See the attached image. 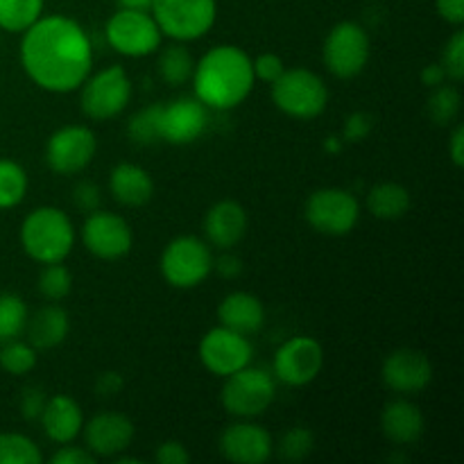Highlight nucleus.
<instances>
[{"mask_svg": "<svg viewBox=\"0 0 464 464\" xmlns=\"http://www.w3.org/2000/svg\"><path fill=\"white\" fill-rule=\"evenodd\" d=\"M21 63L36 86L50 93H68L91 75L93 45L72 18L41 16L23 32Z\"/></svg>", "mask_w": 464, "mask_h": 464, "instance_id": "1", "label": "nucleus"}, {"mask_svg": "<svg viewBox=\"0 0 464 464\" xmlns=\"http://www.w3.org/2000/svg\"><path fill=\"white\" fill-rule=\"evenodd\" d=\"M195 98L211 109H234L247 100L254 89L252 59L238 45H216L193 71Z\"/></svg>", "mask_w": 464, "mask_h": 464, "instance_id": "2", "label": "nucleus"}, {"mask_svg": "<svg viewBox=\"0 0 464 464\" xmlns=\"http://www.w3.org/2000/svg\"><path fill=\"white\" fill-rule=\"evenodd\" d=\"M21 245L36 263H63L75 245L71 218L57 207L34 208L21 225Z\"/></svg>", "mask_w": 464, "mask_h": 464, "instance_id": "3", "label": "nucleus"}, {"mask_svg": "<svg viewBox=\"0 0 464 464\" xmlns=\"http://www.w3.org/2000/svg\"><path fill=\"white\" fill-rule=\"evenodd\" d=\"M272 100L288 116L311 121L324 113L329 104V91L320 75L308 68H293L284 71L279 80L272 82Z\"/></svg>", "mask_w": 464, "mask_h": 464, "instance_id": "4", "label": "nucleus"}, {"mask_svg": "<svg viewBox=\"0 0 464 464\" xmlns=\"http://www.w3.org/2000/svg\"><path fill=\"white\" fill-rule=\"evenodd\" d=\"M161 34L175 41L202 39L216 25V0H154L150 9Z\"/></svg>", "mask_w": 464, "mask_h": 464, "instance_id": "5", "label": "nucleus"}, {"mask_svg": "<svg viewBox=\"0 0 464 464\" xmlns=\"http://www.w3.org/2000/svg\"><path fill=\"white\" fill-rule=\"evenodd\" d=\"M276 397V381L261 367H243L227 376L222 388V406L234 417H258Z\"/></svg>", "mask_w": 464, "mask_h": 464, "instance_id": "6", "label": "nucleus"}, {"mask_svg": "<svg viewBox=\"0 0 464 464\" xmlns=\"http://www.w3.org/2000/svg\"><path fill=\"white\" fill-rule=\"evenodd\" d=\"M213 270V254L204 240L179 236L161 254V275L175 288H195Z\"/></svg>", "mask_w": 464, "mask_h": 464, "instance_id": "7", "label": "nucleus"}, {"mask_svg": "<svg viewBox=\"0 0 464 464\" xmlns=\"http://www.w3.org/2000/svg\"><path fill=\"white\" fill-rule=\"evenodd\" d=\"M107 44L125 57H148L161 45V30L150 12L118 9L104 27Z\"/></svg>", "mask_w": 464, "mask_h": 464, "instance_id": "8", "label": "nucleus"}, {"mask_svg": "<svg viewBox=\"0 0 464 464\" xmlns=\"http://www.w3.org/2000/svg\"><path fill=\"white\" fill-rule=\"evenodd\" d=\"M131 100V82L125 68L109 66L86 77L82 84V111L93 121L116 118Z\"/></svg>", "mask_w": 464, "mask_h": 464, "instance_id": "9", "label": "nucleus"}, {"mask_svg": "<svg viewBox=\"0 0 464 464\" xmlns=\"http://www.w3.org/2000/svg\"><path fill=\"white\" fill-rule=\"evenodd\" d=\"M370 62V36L358 23H338L324 41V63L335 77L361 75Z\"/></svg>", "mask_w": 464, "mask_h": 464, "instance_id": "10", "label": "nucleus"}, {"mask_svg": "<svg viewBox=\"0 0 464 464\" xmlns=\"http://www.w3.org/2000/svg\"><path fill=\"white\" fill-rule=\"evenodd\" d=\"M306 220L313 229L326 236H344L358 225L361 204L349 190L320 188L308 198Z\"/></svg>", "mask_w": 464, "mask_h": 464, "instance_id": "11", "label": "nucleus"}, {"mask_svg": "<svg viewBox=\"0 0 464 464\" xmlns=\"http://www.w3.org/2000/svg\"><path fill=\"white\" fill-rule=\"evenodd\" d=\"M254 349L247 335L236 334L227 326L211 329L199 343V361L211 374L227 379L252 362Z\"/></svg>", "mask_w": 464, "mask_h": 464, "instance_id": "12", "label": "nucleus"}, {"mask_svg": "<svg viewBox=\"0 0 464 464\" xmlns=\"http://www.w3.org/2000/svg\"><path fill=\"white\" fill-rule=\"evenodd\" d=\"M98 140L84 125H68L54 131L45 145V161L59 175H77L95 157Z\"/></svg>", "mask_w": 464, "mask_h": 464, "instance_id": "13", "label": "nucleus"}, {"mask_svg": "<svg viewBox=\"0 0 464 464\" xmlns=\"http://www.w3.org/2000/svg\"><path fill=\"white\" fill-rule=\"evenodd\" d=\"M82 240L93 256L104 258V261H116L130 252L134 236H131L125 218L98 208V211H91L84 220Z\"/></svg>", "mask_w": 464, "mask_h": 464, "instance_id": "14", "label": "nucleus"}, {"mask_svg": "<svg viewBox=\"0 0 464 464\" xmlns=\"http://www.w3.org/2000/svg\"><path fill=\"white\" fill-rule=\"evenodd\" d=\"M324 365V352L313 338H290L275 356V376L285 385L302 388L320 376Z\"/></svg>", "mask_w": 464, "mask_h": 464, "instance_id": "15", "label": "nucleus"}, {"mask_svg": "<svg viewBox=\"0 0 464 464\" xmlns=\"http://www.w3.org/2000/svg\"><path fill=\"white\" fill-rule=\"evenodd\" d=\"M207 104L198 98H179L161 104V140L175 145H188L207 131Z\"/></svg>", "mask_w": 464, "mask_h": 464, "instance_id": "16", "label": "nucleus"}, {"mask_svg": "<svg viewBox=\"0 0 464 464\" xmlns=\"http://www.w3.org/2000/svg\"><path fill=\"white\" fill-rule=\"evenodd\" d=\"M433 379V365L417 349H399L383 362V381L399 394H417Z\"/></svg>", "mask_w": 464, "mask_h": 464, "instance_id": "17", "label": "nucleus"}, {"mask_svg": "<svg viewBox=\"0 0 464 464\" xmlns=\"http://www.w3.org/2000/svg\"><path fill=\"white\" fill-rule=\"evenodd\" d=\"M220 451L229 462L236 464H263L270 460L275 444L270 433L256 424H240L225 429L220 438Z\"/></svg>", "mask_w": 464, "mask_h": 464, "instance_id": "18", "label": "nucleus"}, {"mask_svg": "<svg viewBox=\"0 0 464 464\" xmlns=\"http://www.w3.org/2000/svg\"><path fill=\"white\" fill-rule=\"evenodd\" d=\"M86 449L95 458H113L134 440V424L121 412H100L84 426Z\"/></svg>", "mask_w": 464, "mask_h": 464, "instance_id": "19", "label": "nucleus"}, {"mask_svg": "<svg viewBox=\"0 0 464 464\" xmlns=\"http://www.w3.org/2000/svg\"><path fill=\"white\" fill-rule=\"evenodd\" d=\"M247 231V213L234 199L218 202L216 207L208 208L204 218V234L207 240L218 249H231L243 240Z\"/></svg>", "mask_w": 464, "mask_h": 464, "instance_id": "20", "label": "nucleus"}, {"mask_svg": "<svg viewBox=\"0 0 464 464\" xmlns=\"http://www.w3.org/2000/svg\"><path fill=\"white\" fill-rule=\"evenodd\" d=\"M39 420L44 424L45 435L57 444H71L84 429V415H82L80 403L66 394L50 397Z\"/></svg>", "mask_w": 464, "mask_h": 464, "instance_id": "21", "label": "nucleus"}, {"mask_svg": "<svg viewBox=\"0 0 464 464\" xmlns=\"http://www.w3.org/2000/svg\"><path fill=\"white\" fill-rule=\"evenodd\" d=\"M218 317L220 324L227 329L236 331V334L252 335L266 322V311H263L261 299L254 297L249 293H231L222 299L220 308H218Z\"/></svg>", "mask_w": 464, "mask_h": 464, "instance_id": "22", "label": "nucleus"}, {"mask_svg": "<svg viewBox=\"0 0 464 464\" xmlns=\"http://www.w3.org/2000/svg\"><path fill=\"white\" fill-rule=\"evenodd\" d=\"M109 190H111L113 199L125 207H143L152 199L154 181L145 168L136 166V163H121L111 170Z\"/></svg>", "mask_w": 464, "mask_h": 464, "instance_id": "23", "label": "nucleus"}, {"mask_svg": "<svg viewBox=\"0 0 464 464\" xmlns=\"http://www.w3.org/2000/svg\"><path fill=\"white\" fill-rule=\"evenodd\" d=\"M381 429L394 444H412L424 433V415L415 403L399 399L385 406L381 415Z\"/></svg>", "mask_w": 464, "mask_h": 464, "instance_id": "24", "label": "nucleus"}, {"mask_svg": "<svg viewBox=\"0 0 464 464\" xmlns=\"http://www.w3.org/2000/svg\"><path fill=\"white\" fill-rule=\"evenodd\" d=\"M27 335L34 349H53L66 340L71 322L68 313L59 306H44L32 320H27Z\"/></svg>", "mask_w": 464, "mask_h": 464, "instance_id": "25", "label": "nucleus"}, {"mask_svg": "<svg viewBox=\"0 0 464 464\" xmlns=\"http://www.w3.org/2000/svg\"><path fill=\"white\" fill-rule=\"evenodd\" d=\"M367 208L381 220H397L411 208V193L399 184H379L367 195Z\"/></svg>", "mask_w": 464, "mask_h": 464, "instance_id": "26", "label": "nucleus"}, {"mask_svg": "<svg viewBox=\"0 0 464 464\" xmlns=\"http://www.w3.org/2000/svg\"><path fill=\"white\" fill-rule=\"evenodd\" d=\"M195 59L188 53V48L181 44L168 45L159 57V72H161L163 82L170 86H181L193 77Z\"/></svg>", "mask_w": 464, "mask_h": 464, "instance_id": "27", "label": "nucleus"}, {"mask_svg": "<svg viewBox=\"0 0 464 464\" xmlns=\"http://www.w3.org/2000/svg\"><path fill=\"white\" fill-rule=\"evenodd\" d=\"M44 12V0H0V30L25 32Z\"/></svg>", "mask_w": 464, "mask_h": 464, "instance_id": "28", "label": "nucleus"}, {"mask_svg": "<svg viewBox=\"0 0 464 464\" xmlns=\"http://www.w3.org/2000/svg\"><path fill=\"white\" fill-rule=\"evenodd\" d=\"M27 193V175L16 161L0 159V208H12L23 202Z\"/></svg>", "mask_w": 464, "mask_h": 464, "instance_id": "29", "label": "nucleus"}, {"mask_svg": "<svg viewBox=\"0 0 464 464\" xmlns=\"http://www.w3.org/2000/svg\"><path fill=\"white\" fill-rule=\"evenodd\" d=\"M27 326V306L18 295H0V343L16 340Z\"/></svg>", "mask_w": 464, "mask_h": 464, "instance_id": "30", "label": "nucleus"}, {"mask_svg": "<svg viewBox=\"0 0 464 464\" xmlns=\"http://www.w3.org/2000/svg\"><path fill=\"white\" fill-rule=\"evenodd\" d=\"M127 131H130V139L139 145H152L161 140V104H150L134 113Z\"/></svg>", "mask_w": 464, "mask_h": 464, "instance_id": "31", "label": "nucleus"}, {"mask_svg": "<svg viewBox=\"0 0 464 464\" xmlns=\"http://www.w3.org/2000/svg\"><path fill=\"white\" fill-rule=\"evenodd\" d=\"M460 104L462 98L460 93H458L456 86L440 84L433 86V93H430L429 104H426V111H429V116L433 118L438 125H449V122L456 121L458 113H460Z\"/></svg>", "mask_w": 464, "mask_h": 464, "instance_id": "32", "label": "nucleus"}, {"mask_svg": "<svg viewBox=\"0 0 464 464\" xmlns=\"http://www.w3.org/2000/svg\"><path fill=\"white\" fill-rule=\"evenodd\" d=\"M44 460L39 447L18 433L0 435V464H39Z\"/></svg>", "mask_w": 464, "mask_h": 464, "instance_id": "33", "label": "nucleus"}, {"mask_svg": "<svg viewBox=\"0 0 464 464\" xmlns=\"http://www.w3.org/2000/svg\"><path fill=\"white\" fill-rule=\"evenodd\" d=\"M36 365V349L27 343H18V340H9L5 347L0 349V367L7 374L23 376L27 372L34 370Z\"/></svg>", "mask_w": 464, "mask_h": 464, "instance_id": "34", "label": "nucleus"}, {"mask_svg": "<svg viewBox=\"0 0 464 464\" xmlns=\"http://www.w3.org/2000/svg\"><path fill=\"white\" fill-rule=\"evenodd\" d=\"M72 288V276L62 263H48L39 275V290L50 302H59L66 297Z\"/></svg>", "mask_w": 464, "mask_h": 464, "instance_id": "35", "label": "nucleus"}, {"mask_svg": "<svg viewBox=\"0 0 464 464\" xmlns=\"http://www.w3.org/2000/svg\"><path fill=\"white\" fill-rule=\"evenodd\" d=\"M313 447H315V438H313L311 430L297 426V429H290L288 433L281 438L279 456L290 462H297V460H304V458H308V453L313 451Z\"/></svg>", "mask_w": 464, "mask_h": 464, "instance_id": "36", "label": "nucleus"}, {"mask_svg": "<svg viewBox=\"0 0 464 464\" xmlns=\"http://www.w3.org/2000/svg\"><path fill=\"white\" fill-rule=\"evenodd\" d=\"M442 66L447 71V77L460 82L464 77V32L456 30V34L449 39L447 48H444Z\"/></svg>", "mask_w": 464, "mask_h": 464, "instance_id": "37", "label": "nucleus"}, {"mask_svg": "<svg viewBox=\"0 0 464 464\" xmlns=\"http://www.w3.org/2000/svg\"><path fill=\"white\" fill-rule=\"evenodd\" d=\"M252 68H254V77H256V80L267 82V84H272V82L279 80L281 72L285 71L281 57H276V54H270V53H266V54H261V57L254 59Z\"/></svg>", "mask_w": 464, "mask_h": 464, "instance_id": "38", "label": "nucleus"}, {"mask_svg": "<svg viewBox=\"0 0 464 464\" xmlns=\"http://www.w3.org/2000/svg\"><path fill=\"white\" fill-rule=\"evenodd\" d=\"M154 458H157V462L161 464H186L190 460V453L186 451L184 444L170 440V442H163L161 447L157 449Z\"/></svg>", "mask_w": 464, "mask_h": 464, "instance_id": "39", "label": "nucleus"}, {"mask_svg": "<svg viewBox=\"0 0 464 464\" xmlns=\"http://www.w3.org/2000/svg\"><path fill=\"white\" fill-rule=\"evenodd\" d=\"M98 458L82 447H66L63 444L57 453L53 456V464H95Z\"/></svg>", "mask_w": 464, "mask_h": 464, "instance_id": "40", "label": "nucleus"}, {"mask_svg": "<svg viewBox=\"0 0 464 464\" xmlns=\"http://www.w3.org/2000/svg\"><path fill=\"white\" fill-rule=\"evenodd\" d=\"M372 131V116L367 113H352L344 122V139L347 140H362Z\"/></svg>", "mask_w": 464, "mask_h": 464, "instance_id": "41", "label": "nucleus"}, {"mask_svg": "<svg viewBox=\"0 0 464 464\" xmlns=\"http://www.w3.org/2000/svg\"><path fill=\"white\" fill-rule=\"evenodd\" d=\"M75 204L82 211H98L100 208V190L91 181H82L75 186Z\"/></svg>", "mask_w": 464, "mask_h": 464, "instance_id": "42", "label": "nucleus"}, {"mask_svg": "<svg viewBox=\"0 0 464 464\" xmlns=\"http://www.w3.org/2000/svg\"><path fill=\"white\" fill-rule=\"evenodd\" d=\"M45 394L41 390H25L21 397V412L25 420H39L45 408Z\"/></svg>", "mask_w": 464, "mask_h": 464, "instance_id": "43", "label": "nucleus"}, {"mask_svg": "<svg viewBox=\"0 0 464 464\" xmlns=\"http://www.w3.org/2000/svg\"><path fill=\"white\" fill-rule=\"evenodd\" d=\"M440 16L451 25H462L464 21V0H435Z\"/></svg>", "mask_w": 464, "mask_h": 464, "instance_id": "44", "label": "nucleus"}, {"mask_svg": "<svg viewBox=\"0 0 464 464\" xmlns=\"http://www.w3.org/2000/svg\"><path fill=\"white\" fill-rule=\"evenodd\" d=\"M122 390V379L116 374V372H107V374L100 376L98 381V394H104V397H113Z\"/></svg>", "mask_w": 464, "mask_h": 464, "instance_id": "45", "label": "nucleus"}, {"mask_svg": "<svg viewBox=\"0 0 464 464\" xmlns=\"http://www.w3.org/2000/svg\"><path fill=\"white\" fill-rule=\"evenodd\" d=\"M449 152H451L453 163L462 168L464 163V127L458 125L451 134V143H449Z\"/></svg>", "mask_w": 464, "mask_h": 464, "instance_id": "46", "label": "nucleus"}, {"mask_svg": "<svg viewBox=\"0 0 464 464\" xmlns=\"http://www.w3.org/2000/svg\"><path fill=\"white\" fill-rule=\"evenodd\" d=\"M444 80H447V71H444L442 63H430V66H426L424 71H421V82H424L426 86H440L444 84Z\"/></svg>", "mask_w": 464, "mask_h": 464, "instance_id": "47", "label": "nucleus"}, {"mask_svg": "<svg viewBox=\"0 0 464 464\" xmlns=\"http://www.w3.org/2000/svg\"><path fill=\"white\" fill-rule=\"evenodd\" d=\"M213 267H216L218 272H220L222 276H229V279H234V276L240 275V270H243V266H240V261L236 256H222L220 261H213Z\"/></svg>", "mask_w": 464, "mask_h": 464, "instance_id": "48", "label": "nucleus"}, {"mask_svg": "<svg viewBox=\"0 0 464 464\" xmlns=\"http://www.w3.org/2000/svg\"><path fill=\"white\" fill-rule=\"evenodd\" d=\"M154 0H118L121 9H139V12H150Z\"/></svg>", "mask_w": 464, "mask_h": 464, "instance_id": "49", "label": "nucleus"}, {"mask_svg": "<svg viewBox=\"0 0 464 464\" xmlns=\"http://www.w3.org/2000/svg\"><path fill=\"white\" fill-rule=\"evenodd\" d=\"M326 148L334 150V152H338V150H340V143H335V136H331V139L326 140Z\"/></svg>", "mask_w": 464, "mask_h": 464, "instance_id": "50", "label": "nucleus"}]
</instances>
